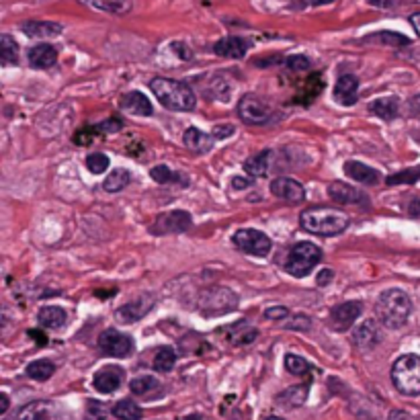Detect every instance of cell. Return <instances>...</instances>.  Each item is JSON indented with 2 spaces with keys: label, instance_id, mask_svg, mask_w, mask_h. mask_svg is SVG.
<instances>
[{
  "label": "cell",
  "instance_id": "1",
  "mask_svg": "<svg viewBox=\"0 0 420 420\" xmlns=\"http://www.w3.org/2000/svg\"><path fill=\"white\" fill-rule=\"evenodd\" d=\"M300 226L316 236H339L351 226V218L332 207H312L302 211Z\"/></svg>",
  "mask_w": 420,
  "mask_h": 420
},
{
  "label": "cell",
  "instance_id": "2",
  "mask_svg": "<svg viewBox=\"0 0 420 420\" xmlns=\"http://www.w3.org/2000/svg\"><path fill=\"white\" fill-rule=\"evenodd\" d=\"M412 312V300L402 289H388L376 302V314L388 328H402Z\"/></svg>",
  "mask_w": 420,
  "mask_h": 420
},
{
  "label": "cell",
  "instance_id": "3",
  "mask_svg": "<svg viewBox=\"0 0 420 420\" xmlns=\"http://www.w3.org/2000/svg\"><path fill=\"white\" fill-rule=\"evenodd\" d=\"M150 90L156 99L170 111H191L197 105L195 92L187 82L172 78H154L150 82Z\"/></svg>",
  "mask_w": 420,
  "mask_h": 420
},
{
  "label": "cell",
  "instance_id": "4",
  "mask_svg": "<svg viewBox=\"0 0 420 420\" xmlns=\"http://www.w3.org/2000/svg\"><path fill=\"white\" fill-rule=\"evenodd\" d=\"M197 308L205 318H218L224 314H230L238 308V296L230 287L213 285L199 293Z\"/></svg>",
  "mask_w": 420,
  "mask_h": 420
},
{
  "label": "cell",
  "instance_id": "5",
  "mask_svg": "<svg viewBox=\"0 0 420 420\" xmlns=\"http://www.w3.org/2000/svg\"><path fill=\"white\" fill-rule=\"evenodd\" d=\"M392 382L394 388L404 396L420 394V357L419 355H402L392 365Z\"/></svg>",
  "mask_w": 420,
  "mask_h": 420
},
{
  "label": "cell",
  "instance_id": "6",
  "mask_svg": "<svg viewBox=\"0 0 420 420\" xmlns=\"http://www.w3.org/2000/svg\"><path fill=\"white\" fill-rule=\"evenodd\" d=\"M322 261V250L312 244V242H300L291 248L287 263H285V271L293 277H306L312 273V269Z\"/></svg>",
  "mask_w": 420,
  "mask_h": 420
},
{
  "label": "cell",
  "instance_id": "7",
  "mask_svg": "<svg viewBox=\"0 0 420 420\" xmlns=\"http://www.w3.org/2000/svg\"><path fill=\"white\" fill-rule=\"evenodd\" d=\"M232 242L238 250L246 252V254H252V257H261L265 259L271 248H273V242L267 234H263L261 230H254V228H242L238 230L234 236H232Z\"/></svg>",
  "mask_w": 420,
  "mask_h": 420
},
{
  "label": "cell",
  "instance_id": "8",
  "mask_svg": "<svg viewBox=\"0 0 420 420\" xmlns=\"http://www.w3.org/2000/svg\"><path fill=\"white\" fill-rule=\"evenodd\" d=\"M99 349L107 357H127L133 353L135 345H133L131 337H127L115 328H109L99 337Z\"/></svg>",
  "mask_w": 420,
  "mask_h": 420
},
{
  "label": "cell",
  "instance_id": "9",
  "mask_svg": "<svg viewBox=\"0 0 420 420\" xmlns=\"http://www.w3.org/2000/svg\"><path fill=\"white\" fill-rule=\"evenodd\" d=\"M238 115L248 125H263V123H269L273 111L265 101H261L252 94H246L238 103Z\"/></svg>",
  "mask_w": 420,
  "mask_h": 420
},
{
  "label": "cell",
  "instance_id": "10",
  "mask_svg": "<svg viewBox=\"0 0 420 420\" xmlns=\"http://www.w3.org/2000/svg\"><path fill=\"white\" fill-rule=\"evenodd\" d=\"M12 420H66V415L51 400H35L25 404Z\"/></svg>",
  "mask_w": 420,
  "mask_h": 420
},
{
  "label": "cell",
  "instance_id": "11",
  "mask_svg": "<svg viewBox=\"0 0 420 420\" xmlns=\"http://www.w3.org/2000/svg\"><path fill=\"white\" fill-rule=\"evenodd\" d=\"M191 226H193L191 213L183 209H174V211H166L158 215L152 226V232L154 234H179V232H187Z\"/></svg>",
  "mask_w": 420,
  "mask_h": 420
},
{
  "label": "cell",
  "instance_id": "12",
  "mask_svg": "<svg viewBox=\"0 0 420 420\" xmlns=\"http://www.w3.org/2000/svg\"><path fill=\"white\" fill-rule=\"evenodd\" d=\"M363 314V304L361 302H345V304H339L330 310V326L337 330V332H345L349 330L357 318Z\"/></svg>",
  "mask_w": 420,
  "mask_h": 420
},
{
  "label": "cell",
  "instance_id": "13",
  "mask_svg": "<svg viewBox=\"0 0 420 420\" xmlns=\"http://www.w3.org/2000/svg\"><path fill=\"white\" fill-rule=\"evenodd\" d=\"M152 306H154V298L148 296V293H144V296L135 298L133 302L121 306V308L115 312V318H117L119 322H123V324H131V322L142 320V318L152 310Z\"/></svg>",
  "mask_w": 420,
  "mask_h": 420
},
{
  "label": "cell",
  "instance_id": "14",
  "mask_svg": "<svg viewBox=\"0 0 420 420\" xmlns=\"http://www.w3.org/2000/svg\"><path fill=\"white\" fill-rule=\"evenodd\" d=\"M271 193L283 201H289V203H302L306 199V189L300 181L296 179H289V176H281V179H275L271 183Z\"/></svg>",
  "mask_w": 420,
  "mask_h": 420
},
{
  "label": "cell",
  "instance_id": "15",
  "mask_svg": "<svg viewBox=\"0 0 420 420\" xmlns=\"http://www.w3.org/2000/svg\"><path fill=\"white\" fill-rule=\"evenodd\" d=\"M123 378H125V373H123L121 367H117V365H107V367H103V369H99V371L94 373L92 386H94V390L101 392V394H111V392L119 390V386L123 384Z\"/></svg>",
  "mask_w": 420,
  "mask_h": 420
},
{
  "label": "cell",
  "instance_id": "16",
  "mask_svg": "<svg viewBox=\"0 0 420 420\" xmlns=\"http://www.w3.org/2000/svg\"><path fill=\"white\" fill-rule=\"evenodd\" d=\"M328 195L332 201L341 205H367V197L359 189H355L353 185L341 183V181H334L328 185Z\"/></svg>",
  "mask_w": 420,
  "mask_h": 420
},
{
  "label": "cell",
  "instance_id": "17",
  "mask_svg": "<svg viewBox=\"0 0 420 420\" xmlns=\"http://www.w3.org/2000/svg\"><path fill=\"white\" fill-rule=\"evenodd\" d=\"M382 343V330L376 320H365L353 330V345L361 351H369Z\"/></svg>",
  "mask_w": 420,
  "mask_h": 420
},
{
  "label": "cell",
  "instance_id": "18",
  "mask_svg": "<svg viewBox=\"0 0 420 420\" xmlns=\"http://www.w3.org/2000/svg\"><path fill=\"white\" fill-rule=\"evenodd\" d=\"M250 47V41L244 39V37H238V35H230V37H224L220 39L215 45H213V51L222 57H230V60H240L246 55Z\"/></svg>",
  "mask_w": 420,
  "mask_h": 420
},
{
  "label": "cell",
  "instance_id": "19",
  "mask_svg": "<svg viewBox=\"0 0 420 420\" xmlns=\"http://www.w3.org/2000/svg\"><path fill=\"white\" fill-rule=\"evenodd\" d=\"M345 174L351 176L353 181H357L361 185H369V187H373V185H378L382 181L380 170H376V168H371V166H367V164H363L359 160L345 162Z\"/></svg>",
  "mask_w": 420,
  "mask_h": 420
},
{
  "label": "cell",
  "instance_id": "20",
  "mask_svg": "<svg viewBox=\"0 0 420 420\" xmlns=\"http://www.w3.org/2000/svg\"><path fill=\"white\" fill-rule=\"evenodd\" d=\"M357 88H359V78L353 76V74H343L339 80H337V86H334V99L337 103L345 105V107H351L357 103Z\"/></svg>",
  "mask_w": 420,
  "mask_h": 420
},
{
  "label": "cell",
  "instance_id": "21",
  "mask_svg": "<svg viewBox=\"0 0 420 420\" xmlns=\"http://www.w3.org/2000/svg\"><path fill=\"white\" fill-rule=\"evenodd\" d=\"M119 105H121L123 111H127V113H131V115H140V117H150V115L154 113L152 103H150L148 96H146L144 92H140V90H131V92L123 94V99H121Z\"/></svg>",
  "mask_w": 420,
  "mask_h": 420
},
{
  "label": "cell",
  "instance_id": "22",
  "mask_svg": "<svg viewBox=\"0 0 420 420\" xmlns=\"http://www.w3.org/2000/svg\"><path fill=\"white\" fill-rule=\"evenodd\" d=\"M183 144H185L187 150H191V152H195V154H205V152H209V150L213 148L215 137L203 133V131L197 129V127H189V129L183 133Z\"/></svg>",
  "mask_w": 420,
  "mask_h": 420
},
{
  "label": "cell",
  "instance_id": "23",
  "mask_svg": "<svg viewBox=\"0 0 420 420\" xmlns=\"http://www.w3.org/2000/svg\"><path fill=\"white\" fill-rule=\"evenodd\" d=\"M57 62V51L53 45L41 43V45H33L29 49V64L35 70H47Z\"/></svg>",
  "mask_w": 420,
  "mask_h": 420
},
{
  "label": "cell",
  "instance_id": "24",
  "mask_svg": "<svg viewBox=\"0 0 420 420\" xmlns=\"http://www.w3.org/2000/svg\"><path fill=\"white\" fill-rule=\"evenodd\" d=\"M23 33L27 37H35V39H47V37H57L62 33V25L60 23H49V21H27L23 23Z\"/></svg>",
  "mask_w": 420,
  "mask_h": 420
},
{
  "label": "cell",
  "instance_id": "25",
  "mask_svg": "<svg viewBox=\"0 0 420 420\" xmlns=\"http://www.w3.org/2000/svg\"><path fill=\"white\" fill-rule=\"evenodd\" d=\"M259 337V330L248 326L246 320H240L236 322L230 330H228V343H232L234 347H246V345H252Z\"/></svg>",
  "mask_w": 420,
  "mask_h": 420
},
{
  "label": "cell",
  "instance_id": "26",
  "mask_svg": "<svg viewBox=\"0 0 420 420\" xmlns=\"http://www.w3.org/2000/svg\"><path fill=\"white\" fill-rule=\"evenodd\" d=\"M373 115H378V117H382V119H386V121H392V119H396L398 117V111H400V103H398V99L396 96H382V99H378V101H373V103H369V107H367Z\"/></svg>",
  "mask_w": 420,
  "mask_h": 420
},
{
  "label": "cell",
  "instance_id": "27",
  "mask_svg": "<svg viewBox=\"0 0 420 420\" xmlns=\"http://www.w3.org/2000/svg\"><path fill=\"white\" fill-rule=\"evenodd\" d=\"M66 310H62L60 306H45L39 310L37 314V322L43 326V328H62L66 324Z\"/></svg>",
  "mask_w": 420,
  "mask_h": 420
},
{
  "label": "cell",
  "instance_id": "28",
  "mask_svg": "<svg viewBox=\"0 0 420 420\" xmlns=\"http://www.w3.org/2000/svg\"><path fill=\"white\" fill-rule=\"evenodd\" d=\"M363 43H380V45H388V47H406V45H410V39L402 33L380 31V33H371V35L363 37Z\"/></svg>",
  "mask_w": 420,
  "mask_h": 420
},
{
  "label": "cell",
  "instance_id": "29",
  "mask_svg": "<svg viewBox=\"0 0 420 420\" xmlns=\"http://www.w3.org/2000/svg\"><path fill=\"white\" fill-rule=\"evenodd\" d=\"M271 156H273V152H271V150H265V152H259V154H254L252 158H248V160L244 162L246 174L252 176V179L265 176V174L269 172V166H271Z\"/></svg>",
  "mask_w": 420,
  "mask_h": 420
},
{
  "label": "cell",
  "instance_id": "30",
  "mask_svg": "<svg viewBox=\"0 0 420 420\" xmlns=\"http://www.w3.org/2000/svg\"><path fill=\"white\" fill-rule=\"evenodd\" d=\"M80 2L111 14H127L133 8V0H80Z\"/></svg>",
  "mask_w": 420,
  "mask_h": 420
},
{
  "label": "cell",
  "instance_id": "31",
  "mask_svg": "<svg viewBox=\"0 0 420 420\" xmlns=\"http://www.w3.org/2000/svg\"><path fill=\"white\" fill-rule=\"evenodd\" d=\"M308 390H310V384H302V386H296V388H287L283 394H279L277 402L283 406V408H296V406H302L308 398Z\"/></svg>",
  "mask_w": 420,
  "mask_h": 420
},
{
  "label": "cell",
  "instance_id": "32",
  "mask_svg": "<svg viewBox=\"0 0 420 420\" xmlns=\"http://www.w3.org/2000/svg\"><path fill=\"white\" fill-rule=\"evenodd\" d=\"M129 183H131L129 170H125V168H115V170L105 179L103 189L109 191V193H119V191H123Z\"/></svg>",
  "mask_w": 420,
  "mask_h": 420
},
{
  "label": "cell",
  "instance_id": "33",
  "mask_svg": "<svg viewBox=\"0 0 420 420\" xmlns=\"http://www.w3.org/2000/svg\"><path fill=\"white\" fill-rule=\"evenodd\" d=\"M55 373V365L47 359H39L27 365V376L35 382H47Z\"/></svg>",
  "mask_w": 420,
  "mask_h": 420
},
{
  "label": "cell",
  "instance_id": "34",
  "mask_svg": "<svg viewBox=\"0 0 420 420\" xmlns=\"http://www.w3.org/2000/svg\"><path fill=\"white\" fill-rule=\"evenodd\" d=\"M113 417L119 420H140L142 419V408L135 404V402H131V400H121V402H117L115 406H113Z\"/></svg>",
  "mask_w": 420,
  "mask_h": 420
},
{
  "label": "cell",
  "instance_id": "35",
  "mask_svg": "<svg viewBox=\"0 0 420 420\" xmlns=\"http://www.w3.org/2000/svg\"><path fill=\"white\" fill-rule=\"evenodd\" d=\"M0 60L4 66H12L18 62V45L10 35L0 37Z\"/></svg>",
  "mask_w": 420,
  "mask_h": 420
},
{
  "label": "cell",
  "instance_id": "36",
  "mask_svg": "<svg viewBox=\"0 0 420 420\" xmlns=\"http://www.w3.org/2000/svg\"><path fill=\"white\" fill-rule=\"evenodd\" d=\"M174 363H176V353H174L170 347L158 349V353H156V357H154V361H152V365H154V369H156L158 373H168V371L174 367Z\"/></svg>",
  "mask_w": 420,
  "mask_h": 420
},
{
  "label": "cell",
  "instance_id": "37",
  "mask_svg": "<svg viewBox=\"0 0 420 420\" xmlns=\"http://www.w3.org/2000/svg\"><path fill=\"white\" fill-rule=\"evenodd\" d=\"M150 176H152L158 185H170V183H183V185H187V179H183V174L172 172V170H170L168 166H164V164L154 166V168L150 170Z\"/></svg>",
  "mask_w": 420,
  "mask_h": 420
},
{
  "label": "cell",
  "instance_id": "38",
  "mask_svg": "<svg viewBox=\"0 0 420 420\" xmlns=\"http://www.w3.org/2000/svg\"><path fill=\"white\" fill-rule=\"evenodd\" d=\"M285 369H287L289 373L302 378V376H308V373L312 371V365H310L304 357L289 353V355H285Z\"/></svg>",
  "mask_w": 420,
  "mask_h": 420
},
{
  "label": "cell",
  "instance_id": "39",
  "mask_svg": "<svg viewBox=\"0 0 420 420\" xmlns=\"http://www.w3.org/2000/svg\"><path fill=\"white\" fill-rule=\"evenodd\" d=\"M417 181H420V166L400 170V172L390 174V176L386 179V183H388L390 187H394V185H412V183H417Z\"/></svg>",
  "mask_w": 420,
  "mask_h": 420
},
{
  "label": "cell",
  "instance_id": "40",
  "mask_svg": "<svg viewBox=\"0 0 420 420\" xmlns=\"http://www.w3.org/2000/svg\"><path fill=\"white\" fill-rule=\"evenodd\" d=\"M129 390H131V394H135V396H146L148 392H152V390H158V382L152 378V376H144V378H135V380H131V384H129Z\"/></svg>",
  "mask_w": 420,
  "mask_h": 420
},
{
  "label": "cell",
  "instance_id": "41",
  "mask_svg": "<svg viewBox=\"0 0 420 420\" xmlns=\"http://www.w3.org/2000/svg\"><path fill=\"white\" fill-rule=\"evenodd\" d=\"M86 168L92 172V174H103L107 168H109V156L107 154H101V152H94L86 158Z\"/></svg>",
  "mask_w": 420,
  "mask_h": 420
},
{
  "label": "cell",
  "instance_id": "42",
  "mask_svg": "<svg viewBox=\"0 0 420 420\" xmlns=\"http://www.w3.org/2000/svg\"><path fill=\"white\" fill-rule=\"evenodd\" d=\"M322 88H324L322 76H320V74H314V76H310V78H308V82H306V88L302 90V94H306V103L314 101V99L318 96V92H320Z\"/></svg>",
  "mask_w": 420,
  "mask_h": 420
},
{
  "label": "cell",
  "instance_id": "43",
  "mask_svg": "<svg viewBox=\"0 0 420 420\" xmlns=\"http://www.w3.org/2000/svg\"><path fill=\"white\" fill-rule=\"evenodd\" d=\"M285 66L293 72H304V70H310L312 68V62L308 55H291L285 60Z\"/></svg>",
  "mask_w": 420,
  "mask_h": 420
},
{
  "label": "cell",
  "instance_id": "44",
  "mask_svg": "<svg viewBox=\"0 0 420 420\" xmlns=\"http://www.w3.org/2000/svg\"><path fill=\"white\" fill-rule=\"evenodd\" d=\"M105 417H107V410H105V406H103L101 402H96V400H88V404H86V417H84V419H86V420H105Z\"/></svg>",
  "mask_w": 420,
  "mask_h": 420
},
{
  "label": "cell",
  "instance_id": "45",
  "mask_svg": "<svg viewBox=\"0 0 420 420\" xmlns=\"http://www.w3.org/2000/svg\"><path fill=\"white\" fill-rule=\"evenodd\" d=\"M96 131H99V127H96V129L86 127V129H82V131H78V133L74 135V142H76L78 146H88V144L92 142V137L96 135Z\"/></svg>",
  "mask_w": 420,
  "mask_h": 420
},
{
  "label": "cell",
  "instance_id": "46",
  "mask_svg": "<svg viewBox=\"0 0 420 420\" xmlns=\"http://www.w3.org/2000/svg\"><path fill=\"white\" fill-rule=\"evenodd\" d=\"M289 316V310L283 306H275V308H267L265 310V318L267 320H285Z\"/></svg>",
  "mask_w": 420,
  "mask_h": 420
},
{
  "label": "cell",
  "instance_id": "47",
  "mask_svg": "<svg viewBox=\"0 0 420 420\" xmlns=\"http://www.w3.org/2000/svg\"><path fill=\"white\" fill-rule=\"evenodd\" d=\"M121 119H109V121H105V123H101V125H96L99 127V131H105V133H113V131H119L121 129Z\"/></svg>",
  "mask_w": 420,
  "mask_h": 420
},
{
  "label": "cell",
  "instance_id": "48",
  "mask_svg": "<svg viewBox=\"0 0 420 420\" xmlns=\"http://www.w3.org/2000/svg\"><path fill=\"white\" fill-rule=\"evenodd\" d=\"M232 133H234V125H218V127H213V131H211V135H213L215 140L230 137Z\"/></svg>",
  "mask_w": 420,
  "mask_h": 420
},
{
  "label": "cell",
  "instance_id": "49",
  "mask_svg": "<svg viewBox=\"0 0 420 420\" xmlns=\"http://www.w3.org/2000/svg\"><path fill=\"white\" fill-rule=\"evenodd\" d=\"M332 279H334V271H330V269H324V271H320V275H318V285H328V283H332Z\"/></svg>",
  "mask_w": 420,
  "mask_h": 420
},
{
  "label": "cell",
  "instance_id": "50",
  "mask_svg": "<svg viewBox=\"0 0 420 420\" xmlns=\"http://www.w3.org/2000/svg\"><path fill=\"white\" fill-rule=\"evenodd\" d=\"M289 328L308 330V328H310V318H306V316H296V318H293V324H291Z\"/></svg>",
  "mask_w": 420,
  "mask_h": 420
},
{
  "label": "cell",
  "instance_id": "51",
  "mask_svg": "<svg viewBox=\"0 0 420 420\" xmlns=\"http://www.w3.org/2000/svg\"><path fill=\"white\" fill-rule=\"evenodd\" d=\"M252 185V179H246V176H234L232 179V187L234 189H246Z\"/></svg>",
  "mask_w": 420,
  "mask_h": 420
},
{
  "label": "cell",
  "instance_id": "52",
  "mask_svg": "<svg viewBox=\"0 0 420 420\" xmlns=\"http://www.w3.org/2000/svg\"><path fill=\"white\" fill-rule=\"evenodd\" d=\"M300 6H322V4H330L334 0H298Z\"/></svg>",
  "mask_w": 420,
  "mask_h": 420
},
{
  "label": "cell",
  "instance_id": "53",
  "mask_svg": "<svg viewBox=\"0 0 420 420\" xmlns=\"http://www.w3.org/2000/svg\"><path fill=\"white\" fill-rule=\"evenodd\" d=\"M172 47H174V51H176L181 57H185V60L189 57V51L185 49V43H172Z\"/></svg>",
  "mask_w": 420,
  "mask_h": 420
},
{
  "label": "cell",
  "instance_id": "54",
  "mask_svg": "<svg viewBox=\"0 0 420 420\" xmlns=\"http://www.w3.org/2000/svg\"><path fill=\"white\" fill-rule=\"evenodd\" d=\"M410 23H412V27H415L417 35L420 37V12H415V14L410 16Z\"/></svg>",
  "mask_w": 420,
  "mask_h": 420
},
{
  "label": "cell",
  "instance_id": "55",
  "mask_svg": "<svg viewBox=\"0 0 420 420\" xmlns=\"http://www.w3.org/2000/svg\"><path fill=\"white\" fill-rule=\"evenodd\" d=\"M408 211H410V215H420V199H415V201L410 203Z\"/></svg>",
  "mask_w": 420,
  "mask_h": 420
},
{
  "label": "cell",
  "instance_id": "56",
  "mask_svg": "<svg viewBox=\"0 0 420 420\" xmlns=\"http://www.w3.org/2000/svg\"><path fill=\"white\" fill-rule=\"evenodd\" d=\"M369 4L380 6V8H388V6H392V0H369Z\"/></svg>",
  "mask_w": 420,
  "mask_h": 420
},
{
  "label": "cell",
  "instance_id": "57",
  "mask_svg": "<svg viewBox=\"0 0 420 420\" xmlns=\"http://www.w3.org/2000/svg\"><path fill=\"white\" fill-rule=\"evenodd\" d=\"M410 109H412L415 113H420V94L419 96H415V99L410 101Z\"/></svg>",
  "mask_w": 420,
  "mask_h": 420
},
{
  "label": "cell",
  "instance_id": "58",
  "mask_svg": "<svg viewBox=\"0 0 420 420\" xmlns=\"http://www.w3.org/2000/svg\"><path fill=\"white\" fill-rule=\"evenodd\" d=\"M29 337H35V339H39V345H45V337H43L41 332H37V330H29Z\"/></svg>",
  "mask_w": 420,
  "mask_h": 420
},
{
  "label": "cell",
  "instance_id": "59",
  "mask_svg": "<svg viewBox=\"0 0 420 420\" xmlns=\"http://www.w3.org/2000/svg\"><path fill=\"white\" fill-rule=\"evenodd\" d=\"M0 398H2V406H0V412L4 415V412L8 410V396H6V394H2Z\"/></svg>",
  "mask_w": 420,
  "mask_h": 420
},
{
  "label": "cell",
  "instance_id": "60",
  "mask_svg": "<svg viewBox=\"0 0 420 420\" xmlns=\"http://www.w3.org/2000/svg\"><path fill=\"white\" fill-rule=\"evenodd\" d=\"M181 420H203L199 415H189V417H183Z\"/></svg>",
  "mask_w": 420,
  "mask_h": 420
},
{
  "label": "cell",
  "instance_id": "61",
  "mask_svg": "<svg viewBox=\"0 0 420 420\" xmlns=\"http://www.w3.org/2000/svg\"><path fill=\"white\" fill-rule=\"evenodd\" d=\"M263 420H283V419H279V417H267V419Z\"/></svg>",
  "mask_w": 420,
  "mask_h": 420
}]
</instances>
